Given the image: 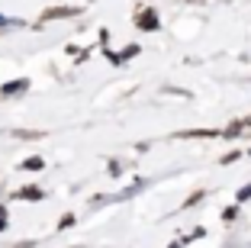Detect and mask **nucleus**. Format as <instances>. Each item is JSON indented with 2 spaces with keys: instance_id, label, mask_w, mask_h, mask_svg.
<instances>
[{
  "instance_id": "nucleus-1",
  "label": "nucleus",
  "mask_w": 251,
  "mask_h": 248,
  "mask_svg": "<svg viewBox=\"0 0 251 248\" xmlns=\"http://www.w3.org/2000/svg\"><path fill=\"white\" fill-rule=\"evenodd\" d=\"M135 26H139V29H145V32L161 29V23H158V13H155V10H139V13H135Z\"/></svg>"
},
{
  "instance_id": "nucleus-2",
  "label": "nucleus",
  "mask_w": 251,
  "mask_h": 248,
  "mask_svg": "<svg viewBox=\"0 0 251 248\" xmlns=\"http://www.w3.org/2000/svg\"><path fill=\"white\" fill-rule=\"evenodd\" d=\"M219 136H222V139H238V136H251V116H248V119H235V123L226 126Z\"/></svg>"
},
{
  "instance_id": "nucleus-3",
  "label": "nucleus",
  "mask_w": 251,
  "mask_h": 248,
  "mask_svg": "<svg viewBox=\"0 0 251 248\" xmlns=\"http://www.w3.org/2000/svg\"><path fill=\"white\" fill-rule=\"evenodd\" d=\"M29 90V81L20 78V81H10V84H3L0 87V97H13V94H26Z\"/></svg>"
},
{
  "instance_id": "nucleus-4",
  "label": "nucleus",
  "mask_w": 251,
  "mask_h": 248,
  "mask_svg": "<svg viewBox=\"0 0 251 248\" xmlns=\"http://www.w3.org/2000/svg\"><path fill=\"white\" fill-rule=\"evenodd\" d=\"M81 7H49L42 13V20H61V16H77Z\"/></svg>"
},
{
  "instance_id": "nucleus-5",
  "label": "nucleus",
  "mask_w": 251,
  "mask_h": 248,
  "mask_svg": "<svg viewBox=\"0 0 251 248\" xmlns=\"http://www.w3.org/2000/svg\"><path fill=\"white\" fill-rule=\"evenodd\" d=\"M42 197H45V190L36 187V184H29V187L16 190V200H29V203H36V200H42Z\"/></svg>"
},
{
  "instance_id": "nucleus-6",
  "label": "nucleus",
  "mask_w": 251,
  "mask_h": 248,
  "mask_svg": "<svg viewBox=\"0 0 251 248\" xmlns=\"http://www.w3.org/2000/svg\"><path fill=\"white\" fill-rule=\"evenodd\" d=\"M42 168H45V161L39 158V155H32V158L23 161V171H42Z\"/></svg>"
},
{
  "instance_id": "nucleus-7",
  "label": "nucleus",
  "mask_w": 251,
  "mask_h": 248,
  "mask_svg": "<svg viewBox=\"0 0 251 248\" xmlns=\"http://www.w3.org/2000/svg\"><path fill=\"white\" fill-rule=\"evenodd\" d=\"M13 136H16V139H42V132H39V129H16Z\"/></svg>"
},
{
  "instance_id": "nucleus-8",
  "label": "nucleus",
  "mask_w": 251,
  "mask_h": 248,
  "mask_svg": "<svg viewBox=\"0 0 251 248\" xmlns=\"http://www.w3.org/2000/svg\"><path fill=\"white\" fill-rule=\"evenodd\" d=\"M71 226H74V213H65V216L58 219V229L65 232V229H71Z\"/></svg>"
},
{
  "instance_id": "nucleus-9",
  "label": "nucleus",
  "mask_w": 251,
  "mask_h": 248,
  "mask_svg": "<svg viewBox=\"0 0 251 248\" xmlns=\"http://www.w3.org/2000/svg\"><path fill=\"white\" fill-rule=\"evenodd\" d=\"M235 200H238V203H245V200H251V187H242V190L235 193Z\"/></svg>"
},
{
  "instance_id": "nucleus-10",
  "label": "nucleus",
  "mask_w": 251,
  "mask_h": 248,
  "mask_svg": "<svg viewBox=\"0 0 251 248\" xmlns=\"http://www.w3.org/2000/svg\"><path fill=\"white\" fill-rule=\"evenodd\" d=\"M132 55H139V45H129V49L119 55V61H123V58H132Z\"/></svg>"
},
{
  "instance_id": "nucleus-11",
  "label": "nucleus",
  "mask_w": 251,
  "mask_h": 248,
  "mask_svg": "<svg viewBox=\"0 0 251 248\" xmlns=\"http://www.w3.org/2000/svg\"><path fill=\"white\" fill-rule=\"evenodd\" d=\"M200 200H203V190H197V193H190V197H187V203H184V206H190V203H200Z\"/></svg>"
},
{
  "instance_id": "nucleus-12",
  "label": "nucleus",
  "mask_w": 251,
  "mask_h": 248,
  "mask_svg": "<svg viewBox=\"0 0 251 248\" xmlns=\"http://www.w3.org/2000/svg\"><path fill=\"white\" fill-rule=\"evenodd\" d=\"M238 155H242V152H229V155H222V165H232V161H235Z\"/></svg>"
},
{
  "instance_id": "nucleus-13",
  "label": "nucleus",
  "mask_w": 251,
  "mask_h": 248,
  "mask_svg": "<svg viewBox=\"0 0 251 248\" xmlns=\"http://www.w3.org/2000/svg\"><path fill=\"white\" fill-rule=\"evenodd\" d=\"M235 216H238V210H235V206H229V210L222 213V219H229V222H232V219H235Z\"/></svg>"
},
{
  "instance_id": "nucleus-14",
  "label": "nucleus",
  "mask_w": 251,
  "mask_h": 248,
  "mask_svg": "<svg viewBox=\"0 0 251 248\" xmlns=\"http://www.w3.org/2000/svg\"><path fill=\"white\" fill-rule=\"evenodd\" d=\"M3 229H7V210L0 206V232H3Z\"/></svg>"
},
{
  "instance_id": "nucleus-15",
  "label": "nucleus",
  "mask_w": 251,
  "mask_h": 248,
  "mask_svg": "<svg viewBox=\"0 0 251 248\" xmlns=\"http://www.w3.org/2000/svg\"><path fill=\"white\" fill-rule=\"evenodd\" d=\"M248 155H251V148H248Z\"/></svg>"
}]
</instances>
